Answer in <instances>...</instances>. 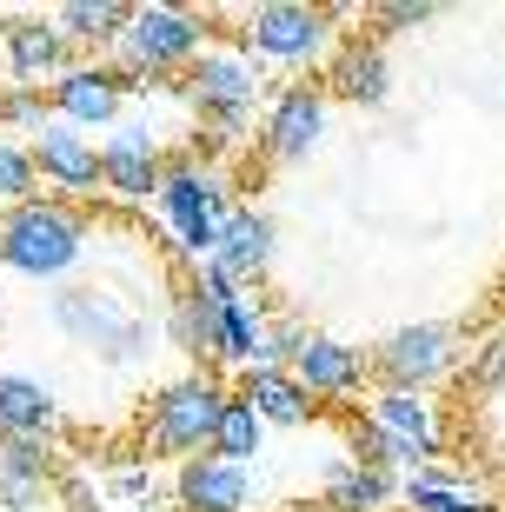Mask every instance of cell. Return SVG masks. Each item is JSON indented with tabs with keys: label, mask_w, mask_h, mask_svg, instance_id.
I'll return each mask as SVG.
<instances>
[{
	"label": "cell",
	"mask_w": 505,
	"mask_h": 512,
	"mask_svg": "<svg viewBox=\"0 0 505 512\" xmlns=\"http://www.w3.org/2000/svg\"><path fill=\"white\" fill-rule=\"evenodd\" d=\"M34 193V153L27 147H0V200H27Z\"/></svg>",
	"instance_id": "cell-28"
},
{
	"label": "cell",
	"mask_w": 505,
	"mask_h": 512,
	"mask_svg": "<svg viewBox=\"0 0 505 512\" xmlns=\"http://www.w3.org/2000/svg\"><path fill=\"white\" fill-rule=\"evenodd\" d=\"M379 499H386V473H366V466H353V473H339L326 486V506L333 512H373Z\"/></svg>",
	"instance_id": "cell-25"
},
{
	"label": "cell",
	"mask_w": 505,
	"mask_h": 512,
	"mask_svg": "<svg viewBox=\"0 0 505 512\" xmlns=\"http://www.w3.org/2000/svg\"><path fill=\"white\" fill-rule=\"evenodd\" d=\"M34 499H40V486H34V479H14V473H0V506H7V512H27Z\"/></svg>",
	"instance_id": "cell-30"
},
{
	"label": "cell",
	"mask_w": 505,
	"mask_h": 512,
	"mask_svg": "<svg viewBox=\"0 0 505 512\" xmlns=\"http://www.w3.org/2000/svg\"><path fill=\"white\" fill-rule=\"evenodd\" d=\"M67 512H100V499L80 486V479H67Z\"/></svg>",
	"instance_id": "cell-32"
},
{
	"label": "cell",
	"mask_w": 505,
	"mask_h": 512,
	"mask_svg": "<svg viewBox=\"0 0 505 512\" xmlns=\"http://www.w3.org/2000/svg\"><path fill=\"white\" fill-rule=\"evenodd\" d=\"M160 200H167L187 253H206V260H213L220 227H226V187L220 180H213L206 167H187V160H180V167H167V180H160Z\"/></svg>",
	"instance_id": "cell-5"
},
{
	"label": "cell",
	"mask_w": 505,
	"mask_h": 512,
	"mask_svg": "<svg viewBox=\"0 0 505 512\" xmlns=\"http://www.w3.org/2000/svg\"><path fill=\"white\" fill-rule=\"evenodd\" d=\"M220 380H206V373H193V380L167 386V393L153 399V419H147V446H160V453H187L200 459V446H213V426H220Z\"/></svg>",
	"instance_id": "cell-3"
},
{
	"label": "cell",
	"mask_w": 505,
	"mask_h": 512,
	"mask_svg": "<svg viewBox=\"0 0 505 512\" xmlns=\"http://www.w3.org/2000/svg\"><path fill=\"white\" fill-rule=\"evenodd\" d=\"M260 433H266V419L253 413V399H233L226 393V406H220V426H213V446L206 453L213 459H226V466H246V459L260 453Z\"/></svg>",
	"instance_id": "cell-19"
},
{
	"label": "cell",
	"mask_w": 505,
	"mask_h": 512,
	"mask_svg": "<svg viewBox=\"0 0 505 512\" xmlns=\"http://www.w3.org/2000/svg\"><path fill=\"white\" fill-rule=\"evenodd\" d=\"M373 426L386 439H399V446H406V459H426L432 446H439V433H432V406L419 393H379Z\"/></svg>",
	"instance_id": "cell-17"
},
{
	"label": "cell",
	"mask_w": 505,
	"mask_h": 512,
	"mask_svg": "<svg viewBox=\"0 0 505 512\" xmlns=\"http://www.w3.org/2000/svg\"><path fill=\"white\" fill-rule=\"evenodd\" d=\"M452 366V333L446 326H406V333H393V340L379 346L373 373L386 380V393H419L426 380H439Z\"/></svg>",
	"instance_id": "cell-6"
},
{
	"label": "cell",
	"mask_w": 505,
	"mask_h": 512,
	"mask_svg": "<svg viewBox=\"0 0 505 512\" xmlns=\"http://www.w3.org/2000/svg\"><path fill=\"white\" fill-rule=\"evenodd\" d=\"M246 399H253V413L260 419H273V426H300L306 419V386L293 380V373H280V366H253L246 373Z\"/></svg>",
	"instance_id": "cell-18"
},
{
	"label": "cell",
	"mask_w": 505,
	"mask_h": 512,
	"mask_svg": "<svg viewBox=\"0 0 505 512\" xmlns=\"http://www.w3.org/2000/svg\"><path fill=\"white\" fill-rule=\"evenodd\" d=\"M246 499H253L246 466H226V459H213V453L180 466V506L187 512H246Z\"/></svg>",
	"instance_id": "cell-12"
},
{
	"label": "cell",
	"mask_w": 505,
	"mask_h": 512,
	"mask_svg": "<svg viewBox=\"0 0 505 512\" xmlns=\"http://www.w3.org/2000/svg\"><path fill=\"white\" fill-rule=\"evenodd\" d=\"M319 127H326V100L313 87H286L273 100V120H266V147H273V160H300L319 140Z\"/></svg>",
	"instance_id": "cell-13"
},
{
	"label": "cell",
	"mask_w": 505,
	"mask_h": 512,
	"mask_svg": "<svg viewBox=\"0 0 505 512\" xmlns=\"http://www.w3.org/2000/svg\"><path fill=\"white\" fill-rule=\"evenodd\" d=\"M133 67H173V60H193L200 47V27L187 14H167V7H147V14L127 20V34H120Z\"/></svg>",
	"instance_id": "cell-10"
},
{
	"label": "cell",
	"mask_w": 505,
	"mask_h": 512,
	"mask_svg": "<svg viewBox=\"0 0 505 512\" xmlns=\"http://www.w3.org/2000/svg\"><path fill=\"white\" fill-rule=\"evenodd\" d=\"M266 260H273V227H266L260 213H226L213 266H226V280L240 286V280H253V273H266Z\"/></svg>",
	"instance_id": "cell-15"
},
{
	"label": "cell",
	"mask_w": 505,
	"mask_h": 512,
	"mask_svg": "<svg viewBox=\"0 0 505 512\" xmlns=\"http://www.w3.org/2000/svg\"><path fill=\"white\" fill-rule=\"evenodd\" d=\"M213 353H220V360H260L266 353V320L253 313L246 293L220 313V340H213Z\"/></svg>",
	"instance_id": "cell-22"
},
{
	"label": "cell",
	"mask_w": 505,
	"mask_h": 512,
	"mask_svg": "<svg viewBox=\"0 0 505 512\" xmlns=\"http://www.w3.org/2000/svg\"><path fill=\"white\" fill-rule=\"evenodd\" d=\"M333 80H339V94H346V100L379 107V100H386V54H379L373 40H366V47H346V54L333 60Z\"/></svg>",
	"instance_id": "cell-21"
},
{
	"label": "cell",
	"mask_w": 505,
	"mask_h": 512,
	"mask_svg": "<svg viewBox=\"0 0 505 512\" xmlns=\"http://www.w3.org/2000/svg\"><path fill=\"white\" fill-rule=\"evenodd\" d=\"M499 380H505V333L486 340V353L472 360V386H499Z\"/></svg>",
	"instance_id": "cell-29"
},
{
	"label": "cell",
	"mask_w": 505,
	"mask_h": 512,
	"mask_svg": "<svg viewBox=\"0 0 505 512\" xmlns=\"http://www.w3.org/2000/svg\"><path fill=\"white\" fill-rule=\"evenodd\" d=\"M127 20H133V7H120V0H74V7H60V27L74 40H120Z\"/></svg>",
	"instance_id": "cell-23"
},
{
	"label": "cell",
	"mask_w": 505,
	"mask_h": 512,
	"mask_svg": "<svg viewBox=\"0 0 505 512\" xmlns=\"http://www.w3.org/2000/svg\"><path fill=\"white\" fill-rule=\"evenodd\" d=\"M293 380H300L306 393H353V386L366 380V360H359L353 346L306 333V346L293 353Z\"/></svg>",
	"instance_id": "cell-14"
},
{
	"label": "cell",
	"mask_w": 505,
	"mask_h": 512,
	"mask_svg": "<svg viewBox=\"0 0 505 512\" xmlns=\"http://www.w3.org/2000/svg\"><path fill=\"white\" fill-rule=\"evenodd\" d=\"M87 247V220L60 200H20L7 220H0V260L27 273V280H54L80 260Z\"/></svg>",
	"instance_id": "cell-1"
},
{
	"label": "cell",
	"mask_w": 505,
	"mask_h": 512,
	"mask_svg": "<svg viewBox=\"0 0 505 512\" xmlns=\"http://www.w3.org/2000/svg\"><path fill=\"white\" fill-rule=\"evenodd\" d=\"M246 34L273 60H313L319 47H326V34H333V20L319 14V7H260Z\"/></svg>",
	"instance_id": "cell-9"
},
{
	"label": "cell",
	"mask_w": 505,
	"mask_h": 512,
	"mask_svg": "<svg viewBox=\"0 0 505 512\" xmlns=\"http://www.w3.org/2000/svg\"><path fill=\"white\" fill-rule=\"evenodd\" d=\"M7 60H14V74H20V80L60 74V60H67V47H60V27H40V20H14V27H7Z\"/></svg>",
	"instance_id": "cell-20"
},
{
	"label": "cell",
	"mask_w": 505,
	"mask_h": 512,
	"mask_svg": "<svg viewBox=\"0 0 505 512\" xmlns=\"http://www.w3.org/2000/svg\"><path fill=\"white\" fill-rule=\"evenodd\" d=\"M220 313L226 306H206L200 293H180V313H173V340L187 346V353H213V340H220Z\"/></svg>",
	"instance_id": "cell-24"
},
{
	"label": "cell",
	"mask_w": 505,
	"mask_h": 512,
	"mask_svg": "<svg viewBox=\"0 0 505 512\" xmlns=\"http://www.w3.org/2000/svg\"><path fill=\"white\" fill-rule=\"evenodd\" d=\"M353 459L366 466V473H379V466L406 459V446H399V439H386V433L373 426V419H366V426H353Z\"/></svg>",
	"instance_id": "cell-27"
},
{
	"label": "cell",
	"mask_w": 505,
	"mask_h": 512,
	"mask_svg": "<svg viewBox=\"0 0 505 512\" xmlns=\"http://www.w3.org/2000/svg\"><path fill=\"white\" fill-rule=\"evenodd\" d=\"M54 320L67 326L80 346L107 353V360H140V353H147V320H140L127 300L100 293V286H67L54 300Z\"/></svg>",
	"instance_id": "cell-2"
},
{
	"label": "cell",
	"mask_w": 505,
	"mask_h": 512,
	"mask_svg": "<svg viewBox=\"0 0 505 512\" xmlns=\"http://www.w3.org/2000/svg\"><path fill=\"white\" fill-rule=\"evenodd\" d=\"M452 512H486V506H466V499H459V506H452Z\"/></svg>",
	"instance_id": "cell-33"
},
{
	"label": "cell",
	"mask_w": 505,
	"mask_h": 512,
	"mask_svg": "<svg viewBox=\"0 0 505 512\" xmlns=\"http://www.w3.org/2000/svg\"><path fill=\"white\" fill-rule=\"evenodd\" d=\"M160 180H167V160H160V147H153L147 127H127V133H113L107 147H100V187L140 200V193H160Z\"/></svg>",
	"instance_id": "cell-8"
},
{
	"label": "cell",
	"mask_w": 505,
	"mask_h": 512,
	"mask_svg": "<svg viewBox=\"0 0 505 512\" xmlns=\"http://www.w3.org/2000/svg\"><path fill=\"white\" fill-rule=\"evenodd\" d=\"M0 114L20 120V127H34L40 133V94H14V100H0Z\"/></svg>",
	"instance_id": "cell-31"
},
{
	"label": "cell",
	"mask_w": 505,
	"mask_h": 512,
	"mask_svg": "<svg viewBox=\"0 0 505 512\" xmlns=\"http://www.w3.org/2000/svg\"><path fill=\"white\" fill-rule=\"evenodd\" d=\"M0 473H14V479H47L54 473V453H47V439H0Z\"/></svg>",
	"instance_id": "cell-26"
},
{
	"label": "cell",
	"mask_w": 505,
	"mask_h": 512,
	"mask_svg": "<svg viewBox=\"0 0 505 512\" xmlns=\"http://www.w3.org/2000/svg\"><path fill=\"white\" fill-rule=\"evenodd\" d=\"M120 94H127V74H113V67H60V80H54V107L67 127L113 120L120 114Z\"/></svg>",
	"instance_id": "cell-11"
},
{
	"label": "cell",
	"mask_w": 505,
	"mask_h": 512,
	"mask_svg": "<svg viewBox=\"0 0 505 512\" xmlns=\"http://www.w3.org/2000/svg\"><path fill=\"white\" fill-rule=\"evenodd\" d=\"M34 173H47L54 187H67V193H94L100 187V153H94V140L80 127H67V120H40V133H34Z\"/></svg>",
	"instance_id": "cell-7"
},
{
	"label": "cell",
	"mask_w": 505,
	"mask_h": 512,
	"mask_svg": "<svg viewBox=\"0 0 505 512\" xmlns=\"http://www.w3.org/2000/svg\"><path fill=\"white\" fill-rule=\"evenodd\" d=\"M54 433V393L40 380L0 373V439H47Z\"/></svg>",
	"instance_id": "cell-16"
},
{
	"label": "cell",
	"mask_w": 505,
	"mask_h": 512,
	"mask_svg": "<svg viewBox=\"0 0 505 512\" xmlns=\"http://www.w3.org/2000/svg\"><path fill=\"white\" fill-rule=\"evenodd\" d=\"M187 94H193V107H200V120L213 127V140H240L246 107L260 94V74L233 54H200L193 74H187Z\"/></svg>",
	"instance_id": "cell-4"
}]
</instances>
